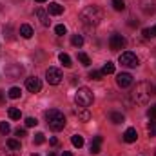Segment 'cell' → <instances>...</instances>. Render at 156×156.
Masks as SVG:
<instances>
[{
	"instance_id": "cell-1",
	"label": "cell",
	"mask_w": 156,
	"mask_h": 156,
	"mask_svg": "<svg viewBox=\"0 0 156 156\" xmlns=\"http://www.w3.org/2000/svg\"><path fill=\"white\" fill-rule=\"evenodd\" d=\"M80 20L83 26L87 27H94L104 20V9H100L98 5H87L82 13H80Z\"/></svg>"
},
{
	"instance_id": "cell-2",
	"label": "cell",
	"mask_w": 156,
	"mask_h": 156,
	"mask_svg": "<svg viewBox=\"0 0 156 156\" xmlns=\"http://www.w3.org/2000/svg\"><path fill=\"white\" fill-rule=\"evenodd\" d=\"M153 94H156V89L151 82H140V83H136V87L133 91L134 102L136 104H142V105H147Z\"/></svg>"
},
{
	"instance_id": "cell-3",
	"label": "cell",
	"mask_w": 156,
	"mask_h": 156,
	"mask_svg": "<svg viewBox=\"0 0 156 156\" xmlns=\"http://www.w3.org/2000/svg\"><path fill=\"white\" fill-rule=\"evenodd\" d=\"M45 120H47V125H49L53 131H56V133L66 127V116H64V113L58 111V109H49V111H45Z\"/></svg>"
},
{
	"instance_id": "cell-4",
	"label": "cell",
	"mask_w": 156,
	"mask_h": 156,
	"mask_svg": "<svg viewBox=\"0 0 156 156\" xmlns=\"http://www.w3.org/2000/svg\"><path fill=\"white\" fill-rule=\"evenodd\" d=\"M93 100H94V96H93V91H91V89H87V87H78L76 94H75L76 105H80V107H89V105L93 104Z\"/></svg>"
},
{
	"instance_id": "cell-5",
	"label": "cell",
	"mask_w": 156,
	"mask_h": 156,
	"mask_svg": "<svg viewBox=\"0 0 156 156\" xmlns=\"http://www.w3.org/2000/svg\"><path fill=\"white\" fill-rule=\"evenodd\" d=\"M62 71L58 69V67H49L47 71H45V80H47V83H51V85H58L60 82H62Z\"/></svg>"
},
{
	"instance_id": "cell-6",
	"label": "cell",
	"mask_w": 156,
	"mask_h": 156,
	"mask_svg": "<svg viewBox=\"0 0 156 156\" xmlns=\"http://www.w3.org/2000/svg\"><path fill=\"white\" fill-rule=\"evenodd\" d=\"M118 60H120V64L125 66V67H136V66H138V56H136L134 53H131V51L122 53Z\"/></svg>"
},
{
	"instance_id": "cell-7",
	"label": "cell",
	"mask_w": 156,
	"mask_h": 156,
	"mask_svg": "<svg viewBox=\"0 0 156 156\" xmlns=\"http://www.w3.org/2000/svg\"><path fill=\"white\" fill-rule=\"evenodd\" d=\"M22 73H24V67H22L20 64H9V66L5 67V76L9 78V80H16V78H20Z\"/></svg>"
},
{
	"instance_id": "cell-8",
	"label": "cell",
	"mask_w": 156,
	"mask_h": 156,
	"mask_svg": "<svg viewBox=\"0 0 156 156\" xmlns=\"http://www.w3.org/2000/svg\"><path fill=\"white\" fill-rule=\"evenodd\" d=\"M109 47L113 49V51H118V49H123L125 47V38L122 37V35H111V38H109Z\"/></svg>"
},
{
	"instance_id": "cell-9",
	"label": "cell",
	"mask_w": 156,
	"mask_h": 156,
	"mask_svg": "<svg viewBox=\"0 0 156 156\" xmlns=\"http://www.w3.org/2000/svg\"><path fill=\"white\" fill-rule=\"evenodd\" d=\"M26 87H27L29 93H40L42 82H40V78H37V76H29V78H26Z\"/></svg>"
},
{
	"instance_id": "cell-10",
	"label": "cell",
	"mask_w": 156,
	"mask_h": 156,
	"mask_svg": "<svg viewBox=\"0 0 156 156\" xmlns=\"http://www.w3.org/2000/svg\"><path fill=\"white\" fill-rule=\"evenodd\" d=\"M116 83L122 87V89H125V87H129V85L133 83V76H131L129 73H118L116 75Z\"/></svg>"
},
{
	"instance_id": "cell-11",
	"label": "cell",
	"mask_w": 156,
	"mask_h": 156,
	"mask_svg": "<svg viewBox=\"0 0 156 156\" xmlns=\"http://www.w3.org/2000/svg\"><path fill=\"white\" fill-rule=\"evenodd\" d=\"M136 138H138V133H136V129H134V127H129V129L123 133V142H127V144L136 142Z\"/></svg>"
},
{
	"instance_id": "cell-12",
	"label": "cell",
	"mask_w": 156,
	"mask_h": 156,
	"mask_svg": "<svg viewBox=\"0 0 156 156\" xmlns=\"http://www.w3.org/2000/svg\"><path fill=\"white\" fill-rule=\"evenodd\" d=\"M75 115H76L82 122H89V120H91V113H89L87 107H80V105H78L76 109H75Z\"/></svg>"
},
{
	"instance_id": "cell-13",
	"label": "cell",
	"mask_w": 156,
	"mask_h": 156,
	"mask_svg": "<svg viewBox=\"0 0 156 156\" xmlns=\"http://www.w3.org/2000/svg\"><path fill=\"white\" fill-rule=\"evenodd\" d=\"M47 13H49V15L58 16V15H62V13H64V5H60L58 2H51V4H49V7H47Z\"/></svg>"
},
{
	"instance_id": "cell-14",
	"label": "cell",
	"mask_w": 156,
	"mask_h": 156,
	"mask_svg": "<svg viewBox=\"0 0 156 156\" xmlns=\"http://www.w3.org/2000/svg\"><path fill=\"white\" fill-rule=\"evenodd\" d=\"M102 136H94L93 142H91V154H98L102 151Z\"/></svg>"
},
{
	"instance_id": "cell-15",
	"label": "cell",
	"mask_w": 156,
	"mask_h": 156,
	"mask_svg": "<svg viewBox=\"0 0 156 156\" xmlns=\"http://www.w3.org/2000/svg\"><path fill=\"white\" fill-rule=\"evenodd\" d=\"M20 37L31 38V37H33V27H31L29 24H22V26H20Z\"/></svg>"
},
{
	"instance_id": "cell-16",
	"label": "cell",
	"mask_w": 156,
	"mask_h": 156,
	"mask_svg": "<svg viewBox=\"0 0 156 156\" xmlns=\"http://www.w3.org/2000/svg\"><path fill=\"white\" fill-rule=\"evenodd\" d=\"M37 16L40 18V22H42V26H45V27H47V26L51 24V20H49V15H47V13H45L44 9H40V7L37 9Z\"/></svg>"
},
{
	"instance_id": "cell-17",
	"label": "cell",
	"mask_w": 156,
	"mask_h": 156,
	"mask_svg": "<svg viewBox=\"0 0 156 156\" xmlns=\"http://www.w3.org/2000/svg\"><path fill=\"white\" fill-rule=\"evenodd\" d=\"M109 120L113 123H123V115L118 111H113V113H109Z\"/></svg>"
},
{
	"instance_id": "cell-18",
	"label": "cell",
	"mask_w": 156,
	"mask_h": 156,
	"mask_svg": "<svg viewBox=\"0 0 156 156\" xmlns=\"http://www.w3.org/2000/svg\"><path fill=\"white\" fill-rule=\"evenodd\" d=\"M58 60L64 64V67H71V66H73V64H71V56L66 55V53H60V55H58Z\"/></svg>"
},
{
	"instance_id": "cell-19",
	"label": "cell",
	"mask_w": 156,
	"mask_h": 156,
	"mask_svg": "<svg viewBox=\"0 0 156 156\" xmlns=\"http://www.w3.org/2000/svg\"><path fill=\"white\" fill-rule=\"evenodd\" d=\"M7 115H9V118H11V120H20V118H22V113H20V109H16V107H9Z\"/></svg>"
},
{
	"instance_id": "cell-20",
	"label": "cell",
	"mask_w": 156,
	"mask_h": 156,
	"mask_svg": "<svg viewBox=\"0 0 156 156\" xmlns=\"http://www.w3.org/2000/svg\"><path fill=\"white\" fill-rule=\"evenodd\" d=\"M7 94H9V98H13V100H16V98H20V94H22V91H20V87H11V89L7 91Z\"/></svg>"
},
{
	"instance_id": "cell-21",
	"label": "cell",
	"mask_w": 156,
	"mask_h": 156,
	"mask_svg": "<svg viewBox=\"0 0 156 156\" xmlns=\"http://www.w3.org/2000/svg\"><path fill=\"white\" fill-rule=\"evenodd\" d=\"M5 145H7L9 149H15V151H20V142H18V140H15V138H9V140L5 142Z\"/></svg>"
},
{
	"instance_id": "cell-22",
	"label": "cell",
	"mask_w": 156,
	"mask_h": 156,
	"mask_svg": "<svg viewBox=\"0 0 156 156\" xmlns=\"http://www.w3.org/2000/svg\"><path fill=\"white\" fill-rule=\"evenodd\" d=\"M78 62H82V66H85V67L91 66V60H89V56L85 53H78Z\"/></svg>"
},
{
	"instance_id": "cell-23",
	"label": "cell",
	"mask_w": 156,
	"mask_h": 156,
	"mask_svg": "<svg viewBox=\"0 0 156 156\" xmlns=\"http://www.w3.org/2000/svg\"><path fill=\"white\" fill-rule=\"evenodd\" d=\"M102 73H104V75H113V73H115V64H113V62H107V64L102 67Z\"/></svg>"
},
{
	"instance_id": "cell-24",
	"label": "cell",
	"mask_w": 156,
	"mask_h": 156,
	"mask_svg": "<svg viewBox=\"0 0 156 156\" xmlns=\"http://www.w3.org/2000/svg\"><path fill=\"white\" fill-rule=\"evenodd\" d=\"M71 144H73L75 147H78V149H80V147L83 145V136H80V134H75V136L71 138Z\"/></svg>"
},
{
	"instance_id": "cell-25",
	"label": "cell",
	"mask_w": 156,
	"mask_h": 156,
	"mask_svg": "<svg viewBox=\"0 0 156 156\" xmlns=\"http://www.w3.org/2000/svg\"><path fill=\"white\" fill-rule=\"evenodd\" d=\"M71 44H73L75 47H82V45H83V38H82L80 35H73V38H71Z\"/></svg>"
},
{
	"instance_id": "cell-26",
	"label": "cell",
	"mask_w": 156,
	"mask_h": 156,
	"mask_svg": "<svg viewBox=\"0 0 156 156\" xmlns=\"http://www.w3.org/2000/svg\"><path fill=\"white\" fill-rule=\"evenodd\" d=\"M113 7L116 11H123L125 9V0H113Z\"/></svg>"
},
{
	"instance_id": "cell-27",
	"label": "cell",
	"mask_w": 156,
	"mask_h": 156,
	"mask_svg": "<svg viewBox=\"0 0 156 156\" xmlns=\"http://www.w3.org/2000/svg\"><path fill=\"white\" fill-rule=\"evenodd\" d=\"M102 76H104V73H102V71H96V69H93V71L89 73V78H91V80H102Z\"/></svg>"
},
{
	"instance_id": "cell-28",
	"label": "cell",
	"mask_w": 156,
	"mask_h": 156,
	"mask_svg": "<svg viewBox=\"0 0 156 156\" xmlns=\"http://www.w3.org/2000/svg\"><path fill=\"white\" fill-rule=\"evenodd\" d=\"M55 33H56L58 37H64V35L67 33V29H66V26H62V24H58V26L55 27Z\"/></svg>"
},
{
	"instance_id": "cell-29",
	"label": "cell",
	"mask_w": 156,
	"mask_h": 156,
	"mask_svg": "<svg viewBox=\"0 0 156 156\" xmlns=\"http://www.w3.org/2000/svg\"><path fill=\"white\" fill-rule=\"evenodd\" d=\"M147 131H149V134H151V136H154V134H156V120H151V122H149Z\"/></svg>"
},
{
	"instance_id": "cell-30",
	"label": "cell",
	"mask_w": 156,
	"mask_h": 156,
	"mask_svg": "<svg viewBox=\"0 0 156 156\" xmlns=\"http://www.w3.org/2000/svg\"><path fill=\"white\" fill-rule=\"evenodd\" d=\"M9 131H11L9 123H7V122H0V133H2V134H7Z\"/></svg>"
},
{
	"instance_id": "cell-31",
	"label": "cell",
	"mask_w": 156,
	"mask_h": 156,
	"mask_svg": "<svg viewBox=\"0 0 156 156\" xmlns=\"http://www.w3.org/2000/svg\"><path fill=\"white\" fill-rule=\"evenodd\" d=\"M144 37H145V38L156 37V26H154V27H151V29H144Z\"/></svg>"
},
{
	"instance_id": "cell-32",
	"label": "cell",
	"mask_w": 156,
	"mask_h": 156,
	"mask_svg": "<svg viewBox=\"0 0 156 156\" xmlns=\"http://www.w3.org/2000/svg\"><path fill=\"white\" fill-rule=\"evenodd\" d=\"M44 142H45V136H44V133H37V134H35V144H37V145H42Z\"/></svg>"
},
{
	"instance_id": "cell-33",
	"label": "cell",
	"mask_w": 156,
	"mask_h": 156,
	"mask_svg": "<svg viewBox=\"0 0 156 156\" xmlns=\"http://www.w3.org/2000/svg\"><path fill=\"white\" fill-rule=\"evenodd\" d=\"M0 156H18V151H15V149H9V147H7V151L4 149V151L0 153Z\"/></svg>"
},
{
	"instance_id": "cell-34",
	"label": "cell",
	"mask_w": 156,
	"mask_h": 156,
	"mask_svg": "<svg viewBox=\"0 0 156 156\" xmlns=\"http://www.w3.org/2000/svg\"><path fill=\"white\" fill-rule=\"evenodd\" d=\"M38 122H37V118H33V116H29V118H26V127H35Z\"/></svg>"
},
{
	"instance_id": "cell-35",
	"label": "cell",
	"mask_w": 156,
	"mask_h": 156,
	"mask_svg": "<svg viewBox=\"0 0 156 156\" xmlns=\"http://www.w3.org/2000/svg\"><path fill=\"white\" fill-rule=\"evenodd\" d=\"M147 115H149V118H151V120H156V104H154V105H151V107H149Z\"/></svg>"
},
{
	"instance_id": "cell-36",
	"label": "cell",
	"mask_w": 156,
	"mask_h": 156,
	"mask_svg": "<svg viewBox=\"0 0 156 156\" xmlns=\"http://www.w3.org/2000/svg\"><path fill=\"white\" fill-rule=\"evenodd\" d=\"M15 134H16V136H20V138H22V136H26V129H20V127H18V129H16V131H15Z\"/></svg>"
},
{
	"instance_id": "cell-37",
	"label": "cell",
	"mask_w": 156,
	"mask_h": 156,
	"mask_svg": "<svg viewBox=\"0 0 156 156\" xmlns=\"http://www.w3.org/2000/svg\"><path fill=\"white\" fill-rule=\"evenodd\" d=\"M5 104V96H4V93L0 91V105H4Z\"/></svg>"
},
{
	"instance_id": "cell-38",
	"label": "cell",
	"mask_w": 156,
	"mask_h": 156,
	"mask_svg": "<svg viewBox=\"0 0 156 156\" xmlns=\"http://www.w3.org/2000/svg\"><path fill=\"white\" fill-rule=\"evenodd\" d=\"M60 156H73V154H71L69 151H64V153H62V154H60Z\"/></svg>"
},
{
	"instance_id": "cell-39",
	"label": "cell",
	"mask_w": 156,
	"mask_h": 156,
	"mask_svg": "<svg viewBox=\"0 0 156 156\" xmlns=\"http://www.w3.org/2000/svg\"><path fill=\"white\" fill-rule=\"evenodd\" d=\"M47 156H56V154H55V153H49V154H47Z\"/></svg>"
},
{
	"instance_id": "cell-40",
	"label": "cell",
	"mask_w": 156,
	"mask_h": 156,
	"mask_svg": "<svg viewBox=\"0 0 156 156\" xmlns=\"http://www.w3.org/2000/svg\"><path fill=\"white\" fill-rule=\"evenodd\" d=\"M37 2H40V4H42V2H45V0H37Z\"/></svg>"
},
{
	"instance_id": "cell-41",
	"label": "cell",
	"mask_w": 156,
	"mask_h": 156,
	"mask_svg": "<svg viewBox=\"0 0 156 156\" xmlns=\"http://www.w3.org/2000/svg\"><path fill=\"white\" fill-rule=\"evenodd\" d=\"M31 156H40V154H31Z\"/></svg>"
}]
</instances>
